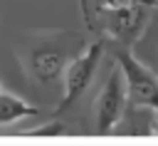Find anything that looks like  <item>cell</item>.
<instances>
[{"label":"cell","mask_w":158,"mask_h":146,"mask_svg":"<svg viewBox=\"0 0 158 146\" xmlns=\"http://www.w3.org/2000/svg\"><path fill=\"white\" fill-rule=\"evenodd\" d=\"M84 37L74 30H44L30 32L17 45V59L25 69V77L35 87H54L64 79L69 62L81 52Z\"/></svg>","instance_id":"cell-1"},{"label":"cell","mask_w":158,"mask_h":146,"mask_svg":"<svg viewBox=\"0 0 158 146\" xmlns=\"http://www.w3.org/2000/svg\"><path fill=\"white\" fill-rule=\"evenodd\" d=\"M109 49L126 79V94H128L126 111L151 109L158 116V72L148 67L141 57H136L128 47H109Z\"/></svg>","instance_id":"cell-3"},{"label":"cell","mask_w":158,"mask_h":146,"mask_svg":"<svg viewBox=\"0 0 158 146\" xmlns=\"http://www.w3.org/2000/svg\"><path fill=\"white\" fill-rule=\"evenodd\" d=\"M40 109L37 106H30L27 101H22L20 97L0 89V124H12L17 119H25V116H37Z\"/></svg>","instance_id":"cell-6"},{"label":"cell","mask_w":158,"mask_h":146,"mask_svg":"<svg viewBox=\"0 0 158 146\" xmlns=\"http://www.w3.org/2000/svg\"><path fill=\"white\" fill-rule=\"evenodd\" d=\"M121 5H153V7H158V0H79L81 15L91 12L96 7H121Z\"/></svg>","instance_id":"cell-7"},{"label":"cell","mask_w":158,"mask_h":146,"mask_svg":"<svg viewBox=\"0 0 158 146\" xmlns=\"http://www.w3.org/2000/svg\"><path fill=\"white\" fill-rule=\"evenodd\" d=\"M0 89H2V87H0Z\"/></svg>","instance_id":"cell-10"},{"label":"cell","mask_w":158,"mask_h":146,"mask_svg":"<svg viewBox=\"0 0 158 146\" xmlns=\"http://www.w3.org/2000/svg\"><path fill=\"white\" fill-rule=\"evenodd\" d=\"M64 126L62 124H44V126H37L35 131H30V134H40V136H47V134H59Z\"/></svg>","instance_id":"cell-8"},{"label":"cell","mask_w":158,"mask_h":146,"mask_svg":"<svg viewBox=\"0 0 158 146\" xmlns=\"http://www.w3.org/2000/svg\"><path fill=\"white\" fill-rule=\"evenodd\" d=\"M153 5H121V7H96L84 12V22L91 32L109 42V47H128L143 37Z\"/></svg>","instance_id":"cell-2"},{"label":"cell","mask_w":158,"mask_h":146,"mask_svg":"<svg viewBox=\"0 0 158 146\" xmlns=\"http://www.w3.org/2000/svg\"><path fill=\"white\" fill-rule=\"evenodd\" d=\"M128 109V94H126V79L121 67L111 69L96 101H94V116H96V131L99 134H109L121 119L123 111Z\"/></svg>","instance_id":"cell-5"},{"label":"cell","mask_w":158,"mask_h":146,"mask_svg":"<svg viewBox=\"0 0 158 146\" xmlns=\"http://www.w3.org/2000/svg\"><path fill=\"white\" fill-rule=\"evenodd\" d=\"M106 49H109V42L99 37L96 42H91L84 52H79L69 62V67L64 72V79H62V99H59L54 114H64L67 109H72L84 97V92L94 82V74H96L99 62H101V57H104Z\"/></svg>","instance_id":"cell-4"},{"label":"cell","mask_w":158,"mask_h":146,"mask_svg":"<svg viewBox=\"0 0 158 146\" xmlns=\"http://www.w3.org/2000/svg\"><path fill=\"white\" fill-rule=\"evenodd\" d=\"M146 59H148V62L153 64V69L158 72V52H151V54H146Z\"/></svg>","instance_id":"cell-9"}]
</instances>
